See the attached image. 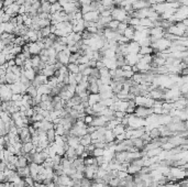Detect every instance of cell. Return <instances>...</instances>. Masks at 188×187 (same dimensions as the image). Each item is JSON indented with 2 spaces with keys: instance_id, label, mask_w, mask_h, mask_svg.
<instances>
[{
  "instance_id": "1",
  "label": "cell",
  "mask_w": 188,
  "mask_h": 187,
  "mask_svg": "<svg viewBox=\"0 0 188 187\" xmlns=\"http://www.w3.org/2000/svg\"><path fill=\"white\" fill-rule=\"evenodd\" d=\"M111 15H112V19H113V20H118V21H120V22H123V21L129 22L130 21V19L132 18L123 8H121V7L113 8Z\"/></svg>"
},
{
  "instance_id": "2",
  "label": "cell",
  "mask_w": 188,
  "mask_h": 187,
  "mask_svg": "<svg viewBox=\"0 0 188 187\" xmlns=\"http://www.w3.org/2000/svg\"><path fill=\"white\" fill-rule=\"evenodd\" d=\"M153 109L152 108H146L144 106H138L135 108V112L134 115L136 116L138 118H141V119H146L149 118L151 115H153Z\"/></svg>"
},
{
  "instance_id": "3",
  "label": "cell",
  "mask_w": 188,
  "mask_h": 187,
  "mask_svg": "<svg viewBox=\"0 0 188 187\" xmlns=\"http://www.w3.org/2000/svg\"><path fill=\"white\" fill-rule=\"evenodd\" d=\"M83 19L86 22H97L100 19V12L99 11H90L88 13H85Z\"/></svg>"
},
{
  "instance_id": "4",
  "label": "cell",
  "mask_w": 188,
  "mask_h": 187,
  "mask_svg": "<svg viewBox=\"0 0 188 187\" xmlns=\"http://www.w3.org/2000/svg\"><path fill=\"white\" fill-rule=\"evenodd\" d=\"M48 81H49V77H46V76L43 75V74H37L36 77H35V79L32 81V85L35 86L36 88H39L41 85H45V84H48Z\"/></svg>"
},
{
  "instance_id": "5",
  "label": "cell",
  "mask_w": 188,
  "mask_h": 187,
  "mask_svg": "<svg viewBox=\"0 0 188 187\" xmlns=\"http://www.w3.org/2000/svg\"><path fill=\"white\" fill-rule=\"evenodd\" d=\"M73 24V32L75 33H83L84 31L86 30V23H85V20H79V21H75L72 23Z\"/></svg>"
},
{
  "instance_id": "6",
  "label": "cell",
  "mask_w": 188,
  "mask_h": 187,
  "mask_svg": "<svg viewBox=\"0 0 188 187\" xmlns=\"http://www.w3.org/2000/svg\"><path fill=\"white\" fill-rule=\"evenodd\" d=\"M132 7L134 10H142L145 8H151V5L149 1H145V0H134Z\"/></svg>"
},
{
  "instance_id": "7",
  "label": "cell",
  "mask_w": 188,
  "mask_h": 187,
  "mask_svg": "<svg viewBox=\"0 0 188 187\" xmlns=\"http://www.w3.org/2000/svg\"><path fill=\"white\" fill-rule=\"evenodd\" d=\"M128 155H129V152L128 151H120V152H114V160H117L119 163H124L128 162Z\"/></svg>"
},
{
  "instance_id": "8",
  "label": "cell",
  "mask_w": 188,
  "mask_h": 187,
  "mask_svg": "<svg viewBox=\"0 0 188 187\" xmlns=\"http://www.w3.org/2000/svg\"><path fill=\"white\" fill-rule=\"evenodd\" d=\"M28 45H29L30 53H31L32 56H33V55H40V53H41L42 50H41V47L39 46L37 42H29Z\"/></svg>"
},
{
  "instance_id": "9",
  "label": "cell",
  "mask_w": 188,
  "mask_h": 187,
  "mask_svg": "<svg viewBox=\"0 0 188 187\" xmlns=\"http://www.w3.org/2000/svg\"><path fill=\"white\" fill-rule=\"evenodd\" d=\"M140 49H141V45H140V43L139 42H136V41H131V42L129 43V45H128L129 53H132V54H139Z\"/></svg>"
},
{
  "instance_id": "10",
  "label": "cell",
  "mask_w": 188,
  "mask_h": 187,
  "mask_svg": "<svg viewBox=\"0 0 188 187\" xmlns=\"http://www.w3.org/2000/svg\"><path fill=\"white\" fill-rule=\"evenodd\" d=\"M106 124H107V120H106L104 116H95L92 126H95V127L98 128V127H104Z\"/></svg>"
},
{
  "instance_id": "11",
  "label": "cell",
  "mask_w": 188,
  "mask_h": 187,
  "mask_svg": "<svg viewBox=\"0 0 188 187\" xmlns=\"http://www.w3.org/2000/svg\"><path fill=\"white\" fill-rule=\"evenodd\" d=\"M57 61L60 62V63H62L63 65H67L70 64V55H67L64 51L63 52H60V53H57Z\"/></svg>"
},
{
  "instance_id": "12",
  "label": "cell",
  "mask_w": 188,
  "mask_h": 187,
  "mask_svg": "<svg viewBox=\"0 0 188 187\" xmlns=\"http://www.w3.org/2000/svg\"><path fill=\"white\" fill-rule=\"evenodd\" d=\"M132 144L134 148H136L139 151L141 150H144V148H145L146 143L141 139V138H135V139H132Z\"/></svg>"
},
{
  "instance_id": "13",
  "label": "cell",
  "mask_w": 188,
  "mask_h": 187,
  "mask_svg": "<svg viewBox=\"0 0 188 187\" xmlns=\"http://www.w3.org/2000/svg\"><path fill=\"white\" fill-rule=\"evenodd\" d=\"M35 145L32 142H27V143H23V148L21 150V154L22 155H25L28 153H31V152L34 150Z\"/></svg>"
},
{
  "instance_id": "14",
  "label": "cell",
  "mask_w": 188,
  "mask_h": 187,
  "mask_svg": "<svg viewBox=\"0 0 188 187\" xmlns=\"http://www.w3.org/2000/svg\"><path fill=\"white\" fill-rule=\"evenodd\" d=\"M17 173L19 174V176H20L21 178H25V177H28V176H31V173H30V167H29V165L27 166V167H18Z\"/></svg>"
},
{
  "instance_id": "15",
  "label": "cell",
  "mask_w": 188,
  "mask_h": 187,
  "mask_svg": "<svg viewBox=\"0 0 188 187\" xmlns=\"http://www.w3.org/2000/svg\"><path fill=\"white\" fill-rule=\"evenodd\" d=\"M22 75H24L27 78H29L31 81H33L35 79V77H36V75H37V73H36V71H35L34 68H30V69H24Z\"/></svg>"
},
{
  "instance_id": "16",
  "label": "cell",
  "mask_w": 188,
  "mask_h": 187,
  "mask_svg": "<svg viewBox=\"0 0 188 187\" xmlns=\"http://www.w3.org/2000/svg\"><path fill=\"white\" fill-rule=\"evenodd\" d=\"M101 100V96L100 94H90L89 95V98H88V102L90 106H94L95 104H97Z\"/></svg>"
},
{
  "instance_id": "17",
  "label": "cell",
  "mask_w": 188,
  "mask_h": 187,
  "mask_svg": "<svg viewBox=\"0 0 188 187\" xmlns=\"http://www.w3.org/2000/svg\"><path fill=\"white\" fill-rule=\"evenodd\" d=\"M123 35L126 36L130 41H133V39H134V35H135V29L131 27V25H129L126 30L124 31V33H123Z\"/></svg>"
},
{
  "instance_id": "18",
  "label": "cell",
  "mask_w": 188,
  "mask_h": 187,
  "mask_svg": "<svg viewBox=\"0 0 188 187\" xmlns=\"http://www.w3.org/2000/svg\"><path fill=\"white\" fill-rule=\"evenodd\" d=\"M149 133H150V137L152 138V140H159L162 137V132H161V130L157 127L156 128H152Z\"/></svg>"
},
{
  "instance_id": "19",
  "label": "cell",
  "mask_w": 188,
  "mask_h": 187,
  "mask_svg": "<svg viewBox=\"0 0 188 187\" xmlns=\"http://www.w3.org/2000/svg\"><path fill=\"white\" fill-rule=\"evenodd\" d=\"M112 131H113L114 136L117 137V136H119V134H123V133H125V132H126V127H125V126H123L122 123H119L118 126H117L114 129L112 130Z\"/></svg>"
},
{
  "instance_id": "20",
  "label": "cell",
  "mask_w": 188,
  "mask_h": 187,
  "mask_svg": "<svg viewBox=\"0 0 188 187\" xmlns=\"http://www.w3.org/2000/svg\"><path fill=\"white\" fill-rule=\"evenodd\" d=\"M54 123L53 121H51V120H48V119H44L43 121H42V129L44 130V131H49L51 129H54Z\"/></svg>"
},
{
  "instance_id": "21",
  "label": "cell",
  "mask_w": 188,
  "mask_h": 187,
  "mask_svg": "<svg viewBox=\"0 0 188 187\" xmlns=\"http://www.w3.org/2000/svg\"><path fill=\"white\" fill-rule=\"evenodd\" d=\"M104 138H106V143H112L116 140V136H114L112 130H107V132L104 134Z\"/></svg>"
},
{
  "instance_id": "22",
  "label": "cell",
  "mask_w": 188,
  "mask_h": 187,
  "mask_svg": "<svg viewBox=\"0 0 188 187\" xmlns=\"http://www.w3.org/2000/svg\"><path fill=\"white\" fill-rule=\"evenodd\" d=\"M141 55H152L154 54V49L152 46H142L140 49V53Z\"/></svg>"
},
{
  "instance_id": "23",
  "label": "cell",
  "mask_w": 188,
  "mask_h": 187,
  "mask_svg": "<svg viewBox=\"0 0 188 187\" xmlns=\"http://www.w3.org/2000/svg\"><path fill=\"white\" fill-rule=\"evenodd\" d=\"M46 137H48V140H49L50 143H54L56 137H57L55 129H51L49 131H46Z\"/></svg>"
},
{
  "instance_id": "24",
  "label": "cell",
  "mask_w": 188,
  "mask_h": 187,
  "mask_svg": "<svg viewBox=\"0 0 188 187\" xmlns=\"http://www.w3.org/2000/svg\"><path fill=\"white\" fill-rule=\"evenodd\" d=\"M29 165V161L25 155H20L19 160H18V164L17 167H27Z\"/></svg>"
},
{
  "instance_id": "25",
  "label": "cell",
  "mask_w": 188,
  "mask_h": 187,
  "mask_svg": "<svg viewBox=\"0 0 188 187\" xmlns=\"http://www.w3.org/2000/svg\"><path fill=\"white\" fill-rule=\"evenodd\" d=\"M63 10H64V8L62 7V5H61L58 1L52 3V8H51V13H52V15H53V13H56V12H61Z\"/></svg>"
},
{
  "instance_id": "26",
  "label": "cell",
  "mask_w": 188,
  "mask_h": 187,
  "mask_svg": "<svg viewBox=\"0 0 188 187\" xmlns=\"http://www.w3.org/2000/svg\"><path fill=\"white\" fill-rule=\"evenodd\" d=\"M147 98L149 97H146V96H142V95H140V96H136L135 97V104H136V106H145L146 101H147Z\"/></svg>"
},
{
  "instance_id": "27",
  "label": "cell",
  "mask_w": 188,
  "mask_h": 187,
  "mask_svg": "<svg viewBox=\"0 0 188 187\" xmlns=\"http://www.w3.org/2000/svg\"><path fill=\"white\" fill-rule=\"evenodd\" d=\"M91 142H92V139H91V136L89 133H87L86 136H84V137L80 138V144L84 145V146L89 145V144H91Z\"/></svg>"
},
{
  "instance_id": "28",
  "label": "cell",
  "mask_w": 188,
  "mask_h": 187,
  "mask_svg": "<svg viewBox=\"0 0 188 187\" xmlns=\"http://www.w3.org/2000/svg\"><path fill=\"white\" fill-rule=\"evenodd\" d=\"M51 91H52V89L50 88L48 84L41 85V86L37 88V93H39V95H44V94H49V95H51Z\"/></svg>"
},
{
  "instance_id": "29",
  "label": "cell",
  "mask_w": 188,
  "mask_h": 187,
  "mask_svg": "<svg viewBox=\"0 0 188 187\" xmlns=\"http://www.w3.org/2000/svg\"><path fill=\"white\" fill-rule=\"evenodd\" d=\"M67 68L70 74H78L79 73V65L77 63H70L67 65Z\"/></svg>"
},
{
  "instance_id": "30",
  "label": "cell",
  "mask_w": 188,
  "mask_h": 187,
  "mask_svg": "<svg viewBox=\"0 0 188 187\" xmlns=\"http://www.w3.org/2000/svg\"><path fill=\"white\" fill-rule=\"evenodd\" d=\"M88 90L90 94H99V85L97 84V81H94V83H89V86H88Z\"/></svg>"
},
{
  "instance_id": "31",
  "label": "cell",
  "mask_w": 188,
  "mask_h": 187,
  "mask_svg": "<svg viewBox=\"0 0 188 187\" xmlns=\"http://www.w3.org/2000/svg\"><path fill=\"white\" fill-rule=\"evenodd\" d=\"M129 27V22H120V24H119L118 29H117V32H118L119 34H121V35H123V33H124V31L126 30V28Z\"/></svg>"
},
{
  "instance_id": "32",
  "label": "cell",
  "mask_w": 188,
  "mask_h": 187,
  "mask_svg": "<svg viewBox=\"0 0 188 187\" xmlns=\"http://www.w3.org/2000/svg\"><path fill=\"white\" fill-rule=\"evenodd\" d=\"M14 30H15V25H14L13 23H11V22L5 23V32L10 33V34H13Z\"/></svg>"
},
{
  "instance_id": "33",
  "label": "cell",
  "mask_w": 188,
  "mask_h": 187,
  "mask_svg": "<svg viewBox=\"0 0 188 187\" xmlns=\"http://www.w3.org/2000/svg\"><path fill=\"white\" fill-rule=\"evenodd\" d=\"M11 18H12L11 15H8V13H6V12H5V10H3V9H1V15H0V20H1V22H3V23L10 22Z\"/></svg>"
},
{
  "instance_id": "34",
  "label": "cell",
  "mask_w": 188,
  "mask_h": 187,
  "mask_svg": "<svg viewBox=\"0 0 188 187\" xmlns=\"http://www.w3.org/2000/svg\"><path fill=\"white\" fill-rule=\"evenodd\" d=\"M27 94H29L32 98H34V97H36L37 95H39V93H37V88L35 86H33V85H31V86L28 88V90H27Z\"/></svg>"
},
{
  "instance_id": "35",
  "label": "cell",
  "mask_w": 188,
  "mask_h": 187,
  "mask_svg": "<svg viewBox=\"0 0 188 187\" xmlns=\"http://www.w3.org/2000/svg\"><path fill=\"white\" fill-rule=\"evenodd\" d=\"M13 44L14 45H19V46H23V45H25V44H27V41L24 40V37H23V36H17V37L14 39Z\"/></svg>"
},
{
  "instance_id": "36",
  "label": "cell",
  "mask_w": 188,
  "mask_h": 187,
  "mask_svg": "<svg viewBox=\"0 0 188 187\" xmlns=\"http://www.w3.org/2000/svg\"><path fill=\"white\" fill-rule=\"evenodd\" d=\"M119 24H120V21H118V20H111V21L108 23V25H107V28H109V29L111 30H116L118 29Z\"/></svg>"
},
{
  "instance_id": "37",
  "label": "cell",
  "mask_w": 188,
  "mask_h": 187,
  "mask_svg": "<svg viewBox=\"0 0 188 187\" xmlns=\"http://www.w3.org/2000/svg\"><path fill=\"white\" fill-rule=\"evenodd\" d=\"M104 152H106L104 149H101V148H96V149L94 150V152H92V154H91V155H94L95 158H97V156H102V155H104Z\"/></svg>"
},
{
  "instance_id": "38",
  "label": "cell",
  "mask_w": 188,
  "mask_h": 187,
  "mask_svg": "<svg viewBox=\"0 0 188 187\" xmlns=\"http://www.w3.org/2000/svg\"><path fill=\"white\" fill-rule=\"evenodd\" d=\"M175 146H176L175 144H173L172 142H169V141H167V142H165V143L162 144V146H161V148H162L163 150H167V151H171V150H173V149H174Z\"/></svg>"
},
{
  "instance_id": "39",
  "label": "cell",
  "mask_w": 188,
  "mask_h": 187,
  "mask_svg": "<svg viewBox=\"0 0 188 187\" xmlns=\"http://www.w3.org/2000/svg\"><path fill=\"white\" fill-rule=\"evenodd\" d=\"M41 32H42V35H43V39H44V37H49V36L52 34V31H51V25H49V27H45V28L41 29Z\"/></svg>"
},
{
  "instance_id": "40",
  "label": "cell",
  "mask_w": 188,
  "mask_h": 187,
  "mask_svg": "<svg viewBox=\"0 0 188 187\" xmlns=\"http://www.w3.org/2000/svg\"><path fill=\"white\" fill-rule=\"evenodd\" d=\"M94 119H95V116H90V115H86L85 118H84V122L86 123L88 127L89 126H92V122H94Z\"/></svg>"
},
{
  "instance_id": "41",
  "label": "cell",
  "mask_w": 188,
  "mask_h": 187,
  "mask_svg": "<svg viewBox=\"0 0 188 187\" xmlns=\"http://www.w3.org/2000/svg\"><path fill=\"white\" fill-rule=\"evenodd\" d=\"M80 56H82L80 53H73L70 56V63H77Z\"/></svg>"
},
{
  "instance_id": "42",
  "label": "cell",
  "mask_w": 188,
  "mask_h": 187,
  "mask_svg": "<svg viewBox=\"0 0 188 187\" xmlns=\"http://www.w3.org/2000/svg\"><path fill=\"white\" fill-rule=\"evenodd\" d=\"M120 183H121V178L119 177H114L109 182V185L111 187H120Z\"/></svg>"
},
{
  "instance_id": "43",
  "label": "cell",
  "mask_w": 188,
  "mask_h": 187,
  "mask_svg": "<svg viewBox=\"0 0 188 187\" xmlns=\"http://www.w3.org/2000/svg\"><path fill=\"white\" fill-rule=\"evenodd\" d=\"M24 180H25V184H27V186H28V187L34 186L35 180L33 178V177H32V176H28V177H25V178H24Z\"/></svg>"
},
{
  "instance_id": "44",
  "label": "cell",
  "mask_w": 188,
  "mask_h": 187,
  "mask_svg": "<svg viewBox=\"0 0 188 187\" xmlns=\"http://www.w3.org/2000/svg\"><path fill=\"white\" fill-rule=\"evenodd\" d=\"M140 23H141V20H140L139 18H131L130 21H129V25H131V27H138V25H140Z\"/></svg>"
},
{
  "instance_id": "45",
  "label": "cell",
  "mask_w": 188,
  "mask_h": 187,
  "mask_svg": "<svg viewBox=\"0 0 188 187\" xmlns=\"http://www.w3.org/2000/svg\"><path fill=\"white\" fill-rule=\"evenodd\" d=\"M68 84L73 85V86H77L78 83L76 80V74H70V80H68Z\"/></svg>"
},
{
  "instance_id": "46",
  "label": "cell",
  "mask_w": 188,
  "mask_h": 187,
  "mask_svg": "<svg viewBox=\"0 0 188 187\" xmlns=\"http://www.w3.org/2000/svg\"><path fill=\"white\" fill-rule=\"evenodd\" d=\"M75 150H76V154L78 155V156H80L82 154H83L84 152L86 151V148L84 146V145H82V144H78L76 148H75Z\"/></svg>"
},
{
  "instance_id": "47",
  "label": "cell",
  "mask_w": 188,
  "mask_h": 187,
  "mask_svg": "<svg viewBox=\"0 0 188 187\" xmlns=\"http://www.w3.org/2000/svg\"><path fill=\"white\" fill-rule=\"evenodd\" d=\"M80 11L83 12V15H85V13H88V12L92 11V8H91L90 5H85V6L80 7Z\"/></svg>"
},
{
  "instance_id": "48",
  "label": "cell",
  "mask_w": 188,
  "mask_h": 187,
  "mask_svg": "<svg viewBox=\"0 0 188 187\" xmlns=\"http://www.w3.org/2000/svg\"><path fill=\"white\" fill-rule=\"evenodd\" d=\"M11 53H12V54H14L15 56H17V55H19V54H21V53H22V46H19V45H14Z\"/></svg>"
},
{
  "instance_id": "49",
  "label": "cell",
  "mask_w": 188,
  "mask_h": 187,
  "mask_svg": "<svg viewBox=\"0 0 188 187\" xmlns=\"http://www.w3.org/2000/svg\"><path fill=\"white\" fill-rule=\"evenodd\" d=\"M22 98H23V95H22V94H13V95H12V98H11V100L15 102V101L22 100Z\"/></svg>"
},
{
  "instance_id": "50",
  "label": "cell",
  "mask_w": 188,
  "mask_h": 187,
  "mask_svg": "<svg viewBox=\"0 0 188 187\" xmlns=\"http://www.w3.org/2000/svg\"><path fill=\"white\" fill-rule=\"evenodd\" d=\"M14 0H5V1H1V8H5V7H9L11 5H13Z\"/></svg>"
},
{
  "instance_id": "51",
  "label": "cell",
  "mask_w": 188,
  "mask_h": 187,
  "mask_svg": "<svg viewBox=\"0 0 188 187\" xmlns=\"http://www.w3.org/2000/svg\"><path fill=\"white\" fill-rule=\"evenodd\" d=\"M96 161H97V164L99 166H101L104 163L107 162V160H106V158H104V155H102V156H97V158H96Z\"/></svg>"
},
{
  "instance_id": "52",
  "label": "cell",
  "mask_w": 188,
  "mask_h": 187,
  "mask_svg": "<svg viewBox=\"0 0 188 187\" xmlns=\"http://www.w3.org/2000/svg\"><path fill=\"white\" fill-rule=\"evenodd\" d=\"M133 75H134V72H133V71H126V72H124V78L132 79Z\"/></svg>"
},
{
  "instance_id": "53",
  "label": "cell",
  "mask_w": 188,
  "mask_h": 187,
  "mask_svg": "<svg viewBox=\"0 0 188 187\" xmlns=\"http://www.w3.org/2000/svg\"><path fill=\"white\" fill-rule=\"evenodd\" d=\"M86 148V151L87 152H89L90 154H92V152H94V150L96 149V146H95V144H89V145H87V146H85Z\"/></svg>"
},
{
  "instance_id": "54",
  "label": "cell",
  "mask_w": 188,
  "mask_h": 187,
  "mask_svg": "<svg viewBox=\"0 0 188 187\" xmlns=\"http://www.w3.org/2000/svg\"><path fill=\"white\" fill-rule=\"evenodd\" d=\"M6 63H7V57H6V55L3 53H1L0 54V65H3Z\"/></svg>"
},
{
  "instance_id": "55",
  "label": "cell",
  "mask_w": 188,
  "mask_h": 187,
  "mask_svg": "<svg viewBox=\"0 0 188 187\" xmlns=\"http://www.w3.org/2000/svg\"><path fill=\"white\" fill-rule=\"evenodd\" d=\"M97 62L98 61H95V59H90L89 61V63H88V66L91 67V68H95V67H97Z\"/></svg>"
},
{
  "instance_id": "56",
  "label": "cell",
  "mask_w": 188,
  "mask_h": 187,
  "mask_svg": "<svg viewBox=\"0 0 188 187\" xmlns=\"http://www.w3.org/2000/svg\"><path fill=\"white\" fill-rule=\"evenodd\" d=\"M92 0H79V3H80V7L85 6V5H91Z\"/></svg>"
},
{
  "instance_id": "57",
  "label": "cell",
  "mask_w": 188,
  "mask_h": 187,
  "mask_svg": "<svg viewBox=\"0 0 188 187\" xmlns=\"http://www.w3.org/2000/svg\"><path fill=\"white\" fill-rule=\"evenodd\" d=\"M124 72H126V71H132V66L131 65H129V64H125V65H123L122 67H121Z\"/></svg>"
},
{
  "instance_id": "58",
  "label": "cell",
  "mask_w": 188,
  "mask_h": 187,
  "mask_svg": "<svg viewBox=\"0 0 188 187\" xmlns=\"http://www.w3.org/2000/svg\"><path fill=\"white\" fill-rule=\"evenodd\" d=\"M88 67V64H79V73H83Z\"/></svg>"
},
{
  "instance_id": "59",
  "label": "cell",
  "mask_w": 188,
  "mask_h": 187,
  "mask_svg": "<svg viewBox=\"0 0 188 187\" xmlns=\"http://www.w3.org/2000/svg\"><path fill=\"white\" fill-rule=\"evenodd\" d=\"M8 65L10 66V67H13V66H15V59H10V61H8Z\"/></svg>"
},
{
  "instance_id": "60",
  "label": "cell",
  "mask_w": 188,
  "mask_h": 187,
  "mask_svg": "<svg viewBox=\"0 0 188 187\" xmlns=\"http://www.w3.org/2000/svg\"><path fill=\"white\" fill-rule=\"evenodd\" d=\"M15 2H17V3H18L19 6H23V5H24V3L27 2V0H17Z\"/></svg>"
},
{
  "instance_id": "61",
  "label": "cell",
  "mask_w": 188,
  "mask_h": 187,
  "mask_svg": "<svg viewBox=\"0 0 188 187\" xmlns=\"http://www.w3.org/2000/svg\"><path fill=\"white\" fill-rule=\"evenodd\" d=\"M132 71L134 72V74H135V73H140V69L138 68V66H136V65H133V66H132Z\"/></svg>"
},
{
  "instance_id": "62",
  "label": "cell",
  "mask_w": 188,
  "mask_h": 187,
  "mask_svg": "<svg viewBox=\"0 0 188 187\" xmlns=\"http://www.w3.org/2000/svg\"><path fill=\"white\" fill-rule=\"evenodd\" d=\"M0 33L2 34V33H5V23L3 22H1V27H0Z\"/></svg>"
},
{
  "instance_id": "63",
  "label": "cell",
  "mask_w": 188,
  "mask_h": 187,
  "mask_svg": "<svg viewBox=\"0 0 188 187\" xmlns=\"http://www.w3.org/2000/svg\"><path fill=\"white\" fill-rule=\"evenodd\" d=\"M34 187H45V185L43 183H39V182H35Z\"/></svg>"
},
{
  "instance_id": "64",
  "label": "cell",
  "mask_w": 188,
  "mask_h": 187,
  "mask_svg": "<svg viewBox=\"0 0 188 187\" xmlns=\"http://www.w3.org/2000/svg\"><path fill=\"white\" fill-rule=\"evenodd\" d=\"M1 1H5V0H1Z\"/></svg>"
}]
</instances>
